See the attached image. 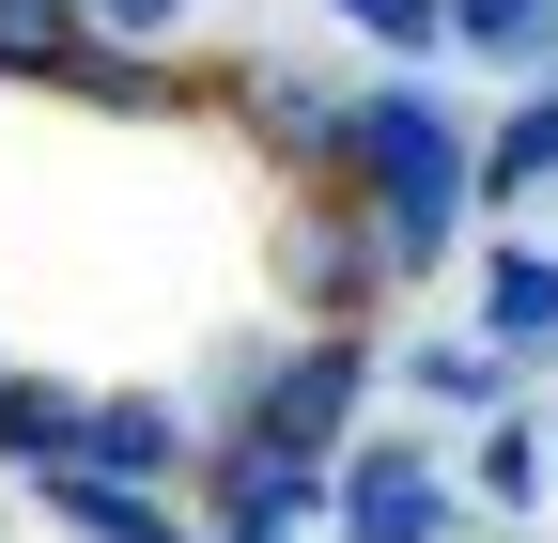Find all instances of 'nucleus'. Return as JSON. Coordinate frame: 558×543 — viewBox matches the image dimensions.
<instances>
[{
    "instance_id": "6e6552de",
    "label": "nucleus",
    "mask_w": 558,
    "mask_h": 543,
    "mask_svg": "<svg viewBox=\"0 0 558 543\" xmlns=\"http://www.w3.org/2000/svg\"><path fill=\"white\" fill-rule=\"evenodd\" d=\"M47 512L78 528V543H202L156 482H94V466H47Z\"/></svg>"
},
{
    "instance_id": "1a4fd4ad",
    "label": "nucleus",
    "mask_w": 558,
    "mask_h": 543,
    "mask_svg": "<svg viewBox=\"0 0 558 543\" xmlns=\"http://www.w3.org/2000/svg\"><path fill=\"white\" fill-rule=\"evenodd\" d=\"M481 326H497L512 358H558V249H497L481 264Z\"/></svg>"
},
{
    "instance_id": "39448f33",
    "label": "nucleus",
    "mask_w": 558,
    "mask_h": 543,
    "mask_svg": "<svg viewBox=\"0 0 558 543\" xmlns=\"http://www.w3.org/2000/svg\"><path fill=\"white\" fill-rule=\"evenodd\" d=\"M388 280H403V264H388V233H373V202L326 186L311 218H295V295H311V326H357Z\"/></svg>"
},
{
    "instance_id": "0eeeda50",
    "label": "nucleus",
    "mask_w": 558,
    "mask_h": 543,
    "mask_svg": "<svg viewBox=\"0 0 558 543\" xmlns=\"http://www.w3.org/2000/svg\"><path fill=\"white\" fill-rule=\"evenodd\" d=\"M62 466H94V482H171V466H186V420H171L156 388H109L94 420H78V450H62Z\"/></svg>"
},
{
    "instance_id": "9d476101",
    "label": "nucleus",
    "mask_w": 558,
    "mask_h": 543,
    "mask_svg": "<svg viewBox=\"0 0 558 543\" xmlns=\"http://www.w3.org/2000/svg\"><path fill=\"white\" fill-rule=\"evenodd\" d=\"M543 186H558V79L497 124V141H481V202H543Z\"/></svg>"
},
{
    "instance_id": "4468645a",
    "label": "nucleus",
    "mask_w": 558,
    "mask_h": 543,
    "mask_svg": "<svg viewBox=\"0 0 558 543\" xmlns=\"http://www.w3.org/2000/svg\"><path fill=\"white\" fill-rule=\"evenodd\" d=\"M497 358H512V342L481 326V342H418L403 373H418V403H497Z\"/></svg>"
},
{
    "instance_id": "423d86ee",
    "label": "nucleus",
    "mask_w": 558,
    "mask_h": 543,
    "mask_svg": "<svg viewBox=\"0 0 558 543\" xmlns=\"http://www.w3.org/2000/svg\"><path fill=\"white\" fill-rule=\"evenodd\" d=\"M326 497H341V482H326V450H279V435L218 450V543H311Z\"/></svg>"
},
{
    "instance_id": "2eb2a0df",
    "label": "nucleus",
    "mask_w": 558,
    "mask_h": 543,
    "mask_svg": "<svg viewBox=\"0 0 558 543\" xmlns=\"http://www.w3.org/2000/svg\"><path fill=\"white\" fill-rule=\"evenodd\" d=\"M341 32H373L388 62H418V47H450V0H326Z\"/></svg>"
},
{
    "instance_id": "20e7f679",
    "label": "nucleus",
    "mask_w": 558,
    "mask_h": 543,
    "mask_svg": "<svg viewBox=\"0 0 558 543\" xmlns=\"http://www.w3.org/2000/svg\"><path fill=\"white\" fill-rule=\"evenodd\" d=\"M0 79H62V94H109V109H140V94H156L94 0H0Z\"/></svg>"
},
{
    "instance_id": "f8f14e48",
    "label": "nucleus",
    "mask_w": 558,
    "mask_h": 543,
    "mask_svg": "<svg viewBox=\"0 0 558 543\" xmlns=\"http://www.w3.org/2000/svg\"><path fill=\"white\" fill-rule=\"evenodd\" d=\"M450 47H481V62H527V79H558V0H450Z\"/></svg>"
},
{
    "instance_id": "7ed1b4c3",
    "label": "nucleus",
    "mask_w": 558,
    "mask_h": 543,
    "mask_svg": "<svg viewBox=\"0 0 558 543\" xmlns=\"http://www.w3.org/2000/svg\"><path fill=\"white\" fill-rule=\"evenodd\" d=\"M465 497H450V466L435 435H357L341 450V543H450Z\"/></svg>"
},
{
    "instance_id": "dca6fc26",
    "label": "nucleus",
    "mask_w": 558,
    "mask_h": 543,
    "mask_svg": "<svg viewBox=\"0 0 558 543\" xmlns=\"http://www.w3.org/2000/svg\"><path fill=\"white\" fill-rule=\"evenodd\" d=\"M94 16H109V32H124V47H156V32H171V16H186V0H94Z\"/></svg>"
},
{
    "instance_id": "9b49d317",
    "label": "nucleus",
    "mask_w": 558,
    "mask_h": 543,
    "mask_svg": "<svg viewBox=\"0 0 558 543\" xmlns=\"http://www.w3.org/2000/svg\"><path fill=\"white\" fill-rule=\"evenodd\" d=\"M78 420H94L78 388H47V373H16V388H0V466H32V482H47V466L78 450Z\"/></svg>"
},
{
    "instance_id": "f257e3e1",
    "label": "nucleus",
    "mask_w": 558,
    "mask_h": 543,
    "mask_svg": "<svg viewBox=\"0 0 558 543\" xmlns=\"http://www.w3.org/2000/svg\"><path fill=\"white\" fill-rule=\"evenodd\" d=\"M341 186L373 202V233H388L403 280H435L450 233H465V202H481V141L403 79V94H357V109H341Z\"/></svg>"
},
{
    "instance_id": "f03ea898",
    "label": "nucleus",
    "mask_w": 558,
    "mask_h": 543,
    "mask_svg": "<svg viewBox=\"0 0 558 543\" xmlns=\"http://www.w3.org/2000/svg\"><path fill=\"white\" fill-rule=\"evenodd\" d=\"M357 403H373V342H357V326H311L295 358H264L248 435H279V450H357Z\"/></svg>"
},
{
    "instance_id": "ddd939ff",
    "label": "nucleus",
    "mask_w": 558,
    "mask_h": 543,
    "mask_svg": "<svg viewBox=\"0 0 558 543\" xmlns=\"http://www.w3.org/2000/svg\"><path fill=\"white\" fill-rule=\"evenodd\" d=\"M465 482L497 497V512H527V497H558V435H527V420H481V450H465Z\"/></svg>"
},
{
    "instance_id": "f3484780",
    "label": "nucleus",
    "mask_w": 558,
    "mask_h": 543,
    "mask_svg": "<svg viewBox=\"0 0 558 543\" xmlns=\"http://www.w3.org/2000/svg\"><path fill=\"white\" fill-rule=\"evenodd\" d=\"M0 388H16V373H0Z\"/></svg>"
}]
</instances>
